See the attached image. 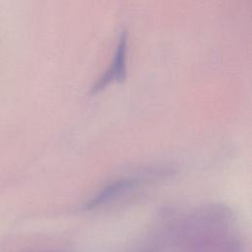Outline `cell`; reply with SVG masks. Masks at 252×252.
Here are the masks:
<instances>
[{
    "label": "cell",
    "instance_id": "1",
    "mask_svg": "<svg viewBox=\"0 0 252 252\" xmlns=\"http://www.w3.org/2000/svg\"><path fill=\"white\" fill-rule=\"evenodd\" d=\"M126 55H127V33L123 32L119 36L111 66L93 85L91 89V94L97 93L112 81L121 82L125 79Z\"/></svg>",
    "mask_w": 252,
    "mask_h": 252
},
{
    "label": "cell",
    "instance_id": "2",
    "mask_svg": "<svg viewBox=\"0 0 252 252\" xmlns=\"http://www.w3.org/2000/svg\"><path fill=\"white\" fill-rule=\"evenodd\" d=\"M140 183V179L138 177H124L118 180H115L108 185H106L103 189H101L95 196L90 199L84 206V210H92L96 208L109 200L115 198L120 195L124 191H127L131 188L136 187Z\"/></svg>",
    "mask_w": 252,
    "mask_h": 252
}]
</instances>
